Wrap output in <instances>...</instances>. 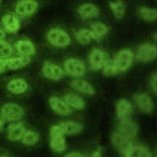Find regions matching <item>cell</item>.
Returning a JSON list of instances; mask_svg holds the SVG:
<instances>
[{
    "label": "cell",
    "mask_w": 157,
    "mask_h": 157,
    "mask_svg": "<svg viewBox=\"0 0 157 157\" xmlns=\"http://www.w3.org/2000/svg\"><path fill=\"white\" fill-rule=\"evenodd\" d=\"M47 38L48 42L55 47L63 48L71 42L69 34L63 30L58 28L50 29L47 33Z\"/></svg>",
    "instance_id": "6da1fadb"
},
{
    "label": "cell",
    "mask_w": 157,
    "mask_h": 157,
    "mask_svg": "<svg viewBox=\"0 0 157 157\" xmlns=\"http://www.w3.org/2000/svg\"><path fill=\"white\" fill-rule=\"evenodd\" d=\"M2 119L7 122H15L20 120L24 115V110L20 105L14 103L4 104L1 110Z\"/></svg>",
    "instance_id": "7a4b0ae2"
},
{
    "label": "cell",
    "mask_w": 157,
    "mask_h": 157,
    "mask_svg": "<svg viewBox=\"0 0 157 157\" xmlns=\"http://www.w3.org/2000/svg\"><path fill=\"white\" fill-rule=\"evenodd\" d=\"M134 60V54L129 49L119 50L113 59L118 72L125 71L131 66Z\"/></svg>",
    "instance_id": "3957f363"
},
{
    "label": "cell",
    "mask_w": 157,
    "mask_h": 157,
    "mask_svg": "<svg viewBox=\"0 0 157 157\" xmlns=\"http://www.w3.org/2000/svg\"><path fill=\"white\" fill-rule=\"evenodd\" d=\"M50 145L56 153H62L66 149V143L63 133L59 125H54L50 129Z\"/></svg>",
    "instance_id": "277c9868"
},
{
    "label": "cell",
    "mask_w": 157,
    "mask_h": 157,
    "mask_svg": "<svg viewBox=\"0 0 157 157\" xmlns=\"http://www.w3.org/2000/svg\"><path fill=\"white\" fill-rule=\"evenodd\" d=\"M39 4L35 0H19L15 7V11L18 17L23 18L33 15L37 10Z\"/></svg>",
    "instance_id": "5b68a950"
},
{
    "label": "cell",
    "mask_w": 157,
    "mask_h": 157,
    "mask_svg": "<svg viewBox=\"0 0 157 157\" xmlns=\"http://www.w3.org/2000/svg\"><path fill=\"white\" fill-rule=\"evenodd\" d=\"M139 127L137 123L129 118L120 119L117 131L131 139H134L137 135Z\"/></svg>",
    "instance_id": "8992f818"
},
{
    "label": "cell",
    "mask_w": 157,
    "mask_h": 157,
    "mask_svg": "<svg viewBox=\"0 0 157 157\" xmlns=\"http://www.w3.org/2000/svg\"><path fill=\"white\" fill-rule=\"evenodd\" d=\"M156 47L155 44L146 42L142 44L137 49L136 58L142 63H147L156 58Z\"/></svg>",
    "instance_id": "52a82bcc"
},
{
    "label": "cell",
    "mask_w": 157,
    "mask_h": 157,
    "mask_svg": "<svg viewBox=\"0 0 157 157\" xmlns=\"http://www.w3.org/2000/svg\"><path fill=\"white\" fill-rule=\"evenodd\" d=\"M112 142L116 149L126 155L134 145V140L116 131L112 135Z\"/></svg>",
    "instance_id": "ba28073f"
},
{
    "label": "cell",
    "mask_w": 157,
    "mask_h": 157,
    "mask_svg": "<svg viewBox=\"0 0 157 157\" xmlns=\"http://www.w3.org/2000/svg\"><path fill=\"white\" fill-rule=\"evenodd\" d=\"M65 71L70 76L74 77L82 76L85 73V66L79 59L69 58L64 63Z\"/></svg>",
    "instance_id": "9c48e42d"
},
{
    "label": "cell",
    "mask_w": 157,
    "mask_h": 157,
    "mask_svg": "<svg viewBox=\"0 0 157 157\" xmlns=\"http://www.w3.org/2000/svg\"><path fill=\"white\" fill-rule=\"evenodd\" d=\"M109 58L108 54L103 50L94 49L90 54L88 62L90 67L94 70L102 69L106 60Z\"/></svg>",
    "instance_id": "30bf717a"
},
{
    "label": "cell",
    "mask_w": 157,
    "mask_h": 157,
    "mask_svg": "<svg viewBox=\"0 0 157 157\" xmlns=\"http://www.w3.org/2000/svg\"><path fill=\"white\" fill-rule=\"evenodd\" d=\"M42 73L44 77L55 81L61 79L64 74L63 70L50 61H45L44 63Z\"/></svg>",
    "instance_id": "8fae6325"
},
{
    "label": "cell",
    "mask_w": 157,
    "mask_h": 157,
    "mask_svg": "<svg viewBox=\"0 0 157 157\" xmlns=\"http://www.w3.org/2000/svg\"><path fill=\"white\" fill-rule=\"evenodd\" d=\"M1 25L5 32L14 33L19 30L20 22L16 14H7L1 19Z\"/></svg>",
    "instance_id": "7c38bea8"
},
{
    "label": "cell",
    "mask_w": 157,
    "mask_h": 157,
    "mask_svg": "<svg viewBox=\"0 0 157 157\" xmlns=\"http://www.w3.org/2000/svg\"><path fill=\"white\" fill-rule=\"evenodd\" d=\"M134 101L138 108L145 113H150L153 111V103L150 96L146 93H137L134 96Z\"/></svg>",
    "instance_id": "4fadbf2b"
},
{
    "label": "cell",
    "mask_w": 157,
    "mask_h": 157,
    "mask_svg": "<svg viewBox=\"0 0 157 157\" xmlns=\"http://www.w3.org/2000/svg\"><path fill=\"white\" fill-rule=\"evenodd\" d=\"M48 102L51 108L55 113L63 116H67L71 114L72 111L70 107L64 100L58 97H51Z\"/></svg>",
    "instance_id": "5bb4252c"
},
{
    "label": "cell",
    "mask_w": 157,
    "mask_h": 157,
    "mask_svg": "<svg viewBox=\"0 0 157 157\" xmlns=\"http://www.w3.org/2000/svg\"><path fill=\"white\" fill-rule=\"evenodd\" d=\"M77 11L79 16L83 20L98 17L100 14L98 7L91 3L82 4L78 8Z\"/></svg>",
    "instance_id": "9a60e30c"
},
{
    "label": "cell",
    "mask_w": 157,
    "mask_h": 157,
    "mask_svg": "<svg viewBox=\"0 0 157 157\" xmlns=\"http://www.w3.org/2000/svg\"><path fill=\"white\" fill-rule=\"evenodd\" d=\"M15 49L20 56L30 57L35 53L33 43L28 39H20L15 44Z\"/></svg>",
    "instance_id": "2e32d148"
},
{
    "label": "cell",
    "mask_w": 157,
    "mask_h": 157,
    "mask_svg": "<svg viewBox=\"0 0 157 157\" xmlns=\"http://www.w3.org/2000/svg\"><path fill=\"white\" fill-rule=\"evenodd\" d=\"M25 131V127L21 123L13 122L10 124L7 127V137L12 141L20 140Z\"/></svg>",
    "instance_id": "e0dca14e"
},
{
    "label": "cell",
    "mask_w": 157,
    "mask_h": 157,
    "mask_svg": "<svg viewBox=\"0 0 157 157\" xmlns=\"http://www.w3.org/2000/svg\"><path fill=\"white\" fill-rule=\"evenodd\" d=\"M71 86L78 92L87 95H93L95 93L94 87L88 82L82 79H74L70 83Z\"/></svg>",
    "instance_id": "ac0fdd59"
},
{
    "label": "cell",
    "mask_w": 157,
    "mask_h": 157,
    "mask_svg": "<svg viewBox=\"0 0 157 157\" xmlns=\"http://www.w3.org/2000/svg\"><path fill=\"white\" fill-rule=\"evenodd\" d=\"M132 110L131 103L124 99L119 100L116 104L117 116L119 119L129 118Z\"/></svg>",
    "instance_id": "d6986e66"
},
{
    "label": "cell",
    "mask_w": 157,
    "mask_h": 157,
    "mask_svg": "<svg viewBox=\"0 0 157 157\" xmlns=\"http://www.w3.org/2000/svg\"><path fill=\"white\" fill-rule=\"evenodd\" d=\"M7 89L14 94H21L27 90L28 83L22 78H15L7 83Z\"/></svg>",
    "instance_id": "ffe728a7"
},
{
    "label": "cell",
    "mask_w": 157,
    "mask_h": 157,
    "mask_svg": "<svg viewBox=\"0 0 157 157\" xmlns=\"http://www.w3.org/2000/svg\"><path fill=\"white\" fill-rule=\"evenodd\" d=\"M64 135H74L80 133L83 126L80 123L75 121H66L61 123L59 124Z\"/></svg>",
    "instance_id": "44dd1931"
},
{
    "label": "cell",
    "mask_w": 157,
    "mask_h": 157,
    "mask_svg": "<svg viewBox=\"0 0 157 157\" xmlns=\"http://www.w3.org/2000/svg\"><path fill=\"white\" fill-rule=\"evenodd\" d=\"M31 62L30 57L18 56L10 57L7 59V68L10 70H17L25 67Z\"/></svg>",
    "instance_id": "7402d4cb"
},
{
    "label": "cell",
    "mask_w": 157,
    "mask_h": 157,
    "mask_svg": "<svg viewBox=\"0 0 157 157\" xmlns=\"http://www.w3.org/2000/svg\"><path fill=\"white\" fill-rule=\"evenodd\" d=\"M91 31L93 34L94 40L99 41L108 32V27L103 23L99 22H94L91 23Z\"/></svg>",
    "instance_id": "603a6c76"
},
{
    "label": "cell",
    "mask_w": 157,
    "mask_h": 157,
    "mask_svg": "<svg viewBox=\"0 0 157 157\" xmlns=\"http://www.w3.org/2000/svg\"><path fill=\"white\" fill-rule=\"evenodd\" d=\"M64 101L69 107L77 110H82L85 107L84 101L79 96L74 94H67L65 95Z\"/></svg>",
    "instance_id": "cb8c5ba5"
},
{
    "label": "cell",
    "mask_w": 157,
    "mask_h": 157,
    "mask_svg": "<svg viewBox=\"0 0 157 157\" xmlns=\"http://www.w3.org/2000/svg\"><path fill=\"white\" fill-rule=\"evenodd\" d=\"M74 36L77 42L82 45L88 44L92 40H94L93 33L88 29H80L75 33Z\"/></svg>",
    "instance_id": "d4e9b609"
},
{
    "label": "cell",
    "mask_w": 157,
    "mask_h": 157,
    "mask_svg": "<svg viewBox=\"0 0 157 157\" xmlns=\"http://www.w3.org/2000/svg\"><path fill=\"white\" fill-rule=\"evenodd\" d=\"M109 7L114 15L117 19L122 18L125 14V6L122 0H116L109 2Z\"/></svg>",
    "instance_id": "484cf974"
},
{
    "label": "cell",
    "mask_w": 157,
    "mask_h": 157,
    "mask_svg": "<svg viewBox=\"0 0 157 157\" xmlns=\"http://www.w3.org/2000/svg\"><path fill=\"white\" fill-rule=\"evenodd\" d=\"M125 157H152L150 151L142 145H133Z\"/></svg>",
    "instance_id": "4316f807"
},
{
    "label": "cell",
    "mask_w": 157,
    "mask_h": 157,
    "mask_svg": "<svg viewBox=\"0 0 157 157\" xmlns=\"http://www.w3.org/2000/svg\"><path fill=\"white\" fill-rule=\"evenodd\" d=\"M139 16L146 22H152L156 20L157 12L155 9L142 7L138 9Z\"/></svg>",
    "instance_id": "83f0119b"
},
{
    "label": "cell",
    "mask_w": 157,
    "mask_h": 157,
    "mask_svg": "<svg viewBox=\"0 0 157 157\" xmlns=\"http://www.w3.org/2000/svg\"><path fill=\"white\" fill-rule=\"evenodd\" d=\"M39 139V134L33 131H26L22 136L21 140L26 145H33L36 144Z\"/></svg>",
    "instance_id": "f1b7e54d"
},
{
    "label": "cell",
    "mask_w": 157,
    "mask_h": 157,
    "mask_svg": "<svg viewBox=\"0 0 157 157\" xmlns=\"http://www.w3.org/2000/svg\"><path fill=\"white\" fill-rule=\"evenodd\" d=\"M13 47L4 40H0V60L8 59L13 53Z\"/></svg>",
    "instance_id": "f546056e"
},
{
    "label": "cell",
    "mask_w": 157,
    "mask_h": 157,
    "mask_svg": "<svg viewBox=\"0 0 157 157\" xmlns=\"http://www.w3.org/2000/svg\"><path fill=\"white\" fill-rule=\"evenodd\" d=\"M102 69L103 74L107 76H112L119 73L113 59L110 58H109L106 60Z\"/></svg>",
    "instance_id": "4dcf8cb0"
},
{
    "label": "cell",
    "mask_w": 157,
    "mask_h": 157,
    "mask_svg": "<svg viewBox=\"0 0 157 157\" xmlns=\"http://www.w3.org/2000/svg\"><path fill=\"white\" fill-rule=\"evenodd\" d=\"M7 69V59L0 60V74L2 73Z\"/></svg>",
    "instance_id": "1f68e13d"
},
{
    "label": "cell",
    "mask_w": 157,
    "mask_h": 157,
    "mask_svg": "<svg viewBox=\"0 0 157 157\" xmlns=\"http://www.w3.org/2000/svg\"><path fill=\"white\" fill-rule=\"evenodd\" d=\"M151 88L153 90L154 94L156 93V74H154L153 76H152L151 79Z\"/></svg>",
    "instance_id": "d6a6232c"
},
{
    "label": "cell",
    "mask_w": 157,
    "mask_h": 157,
    "mask_svg": "<svg viewBox=\"0 0 157 157\" xmlns=\"http://www.w3.org/2000/svg\"><path fill=\"white\" fill-rule=\"evenodd\" d=\"M102 149L99 147L96 150H95L91 155L90 157H102Z\"/></svg>",
    "instance_id": "836d02e7"
},
{
    "label": "cell",
    "mask_w": 157,
    "mask_h": 157,
    "mask_svg": "<svg viewBox=\"0 0 157 157\" xmlns=\"http://www.w3.org/2000/svg\"><path fill=\"white\" fill-rule=\"evenodd\" d=\"M64 157H83L80 153L77 152H71L65 155Z\"/></svg>",
    "instance_id": "e575fe53"
},
{
    "label": "cell",
    "mask_w": 157,
    "mask_h": 157,
    "mask_svg": "<svg viewBox=\"0 0 157 157\" xmlns=\"http://www.w3.org/2000/svg\"><path fill=\"white\" fill-rule=\"evenodd\" d=\"M6 36V32L2 28H0V40H2Z\"/></svg>",
    "instance_id": "d590c367"
},
{
    "label": "cell",
    "mask_w": 157,
    "mask_h": 157,
    "mask_svg": "<svg viewBox=\"0 0 157 157\" xmlns=\"http://www.w3.org/2000/svg\"><path fill=\"white\" fill-rule=\"evenodd\" d=\"M2 127H3V123L2 120L0 119V131H1V130L2 129Z\"/></svg>",
    "instance_id": "8d00e7d4"
},
{
    "label": "cell",
    "mask_w": 157,
    "mask_h": 157,
    "mask_svg": "<svg viewBox=\"0 0 157 157\" xmlns=\"http://www.w3.org/2000/svg\"><path fill=\"white\" fill-rule=\"evenodd\" d=\"M1 157H7V156H1Z\"/></svg>",
    "instance_id": "74e56055"
},
{
    "label": "cell",
    "mask_w": 157,
    "mask_h": 157,
    "mask_svg": "<svg viewBox=\"0 0 157 157\" xmlns=\"http://www.w3.org/2000/svg\"><path fill=\"white\" fill-rule=\"evenodd\" d=\"M0 2H1V0H0Z\"/></svg>",
    "instance_id": "f35d334b"
}]
</instances>
